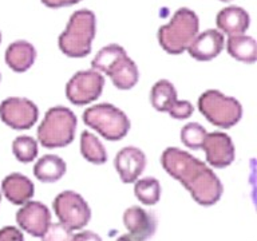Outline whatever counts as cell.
Masks as SVG:
<instances>
[{
    "label": "cell",
    "instance_id": "cell-1",
    "mask_svg": "<svg viewBox=\"0 0 257 241\" xmlns=\"http://www.w3.org/2000/svg\"><path fill=\"white\" fill-rule=\"evenodd\" d=\"M161 165L169 176L180 181L201 206H212L220 201L224 188L216 173L201 160L180 148L165 149Z\"/></svg>",
    "mask_w": 257,
    "mask_h": 241
},
{
    "label": "cell",
    "instance_id": "cell-2",
    "mask_svg": "<svg viewBox=\"0 0 257 241\" xmlns=\"http://www.w3.org/2000/svg\"><path fill=\"white\" fill-rule=\"evenodd\" d=\"M91 68L107 75L118 90H130L140 80V70L122 46H104L96 52Z\"/></svg>",
    "mask_w": 257,
    "mask_h": 241
},
{
    "label": "cell",
    "instance_id": "cell-3",
    "mask_svg": "<svg viewBox=\"0 0 257 241\" xmlns=\"http://www.w3.org/2000/svg\"><path fill=\"white\" fill-rule=\"evenodd\" d=\"M96 35V18L90 10L71 14L67 26L58 38L59 50L68 58H84L91 52Z\"/></svg>",
    "mask_w": 257,
    "mask_h": 241
},
{
    "label": "cell",
    "instance_id": "cell-4",
    "mask_svg": "<svg viewBox=\"0 0 257 241\" xmlns=\"http://www.w3.org/2000/svg\"><path fill=\"white\" fill-rule=\"evenodd\" d=\"M200 32V19L193 10L178 8L168 24L158 28L157 39L165 52L180 55L188 50L193 39Z\"/></svg>",
    "mask_w": 257,
    "mask_h": 241
},
{
    "label": "cell",
    "instance_id": "cell-5",
    "mask_svg": "<svg viewBox=\"0 0 257 241\" xmlns=\"http://www.w3.org/2000/svg\"><path fill=\"white\" fill-rule=\"evenodd\" d=\"M76 125L75 114L68 107L55 106L48 108L36 132L38 141L47 149L66 148L75 138Z\"/></svg>",
    "mask_w": 257,
    "mask_h": 241
},
{
    "label": "cell",
    "instance_id": "cell-6",
    "mask_svg": "<svg viewBox=\"0 0 257 241\" xmlns=\"http://www.w3.org/2000/svg\"><path fill=\"white\" fill-rule=\"evenodd\" d=\"M82 118L86 126L111 142L123 140L132 126L124 111L111 103H98L87 107Z\"/></svg>",
    "mask_w": 257,
    "mask_h": 241
},
{
    "label": "cell",
    "instance_id": "cell-7",
    "mask_svg": "<svg viewBox=\"0 0 257 241\" xmlns=\"http://www.w3.org/2000/svg\"><path fill=\"white\" fill-rule=\"evenodd\" d=\"M198 110L208 122L220 129H230L240 122L242 106L236 98L218 90H206L198 98Z\"/></svg>",
    "mask_w": 257,
    "mask_h": 241
},
{
    "label": "cell",
    "instance_id": "cell-8",
    "mask_svg": "<svg viewBox=\"0 0 257 241\" xmlns=\"http://www.w3.org/2000/svg\"><path fill=\"white\" fill-rule=\"evenodd\" d=\"M52 208L55 216L70 230H80L91 218V209L87 201L74 190H64L54 198Z\"/></svg>",
    "mask_w": 257,
    "mask_h": 241
},
{
    "label": "cell",
    "instance_id": "cell-9",
    "mask_svg": "<svg viewBox=\"0 0 257 241\" xmlns=\"http://www.w3.org/2000/svg\"><path fill=\"white\" fill-rule=\"evenodd\" d=\"M104 87V78L94 68L75 72L66 84V96L75 106H86L100 96Z\"/></svg>",
    "mask_w": 257,
    "mask_h": 241
},
{
    "label": "cell",
    "instance_id": "cell-10",
    "mask_svg": "<svg viewBox=\"0 0 257 241\" xmlns=\"http://www.w3.org/2000/svg\"><path fill=\"white\" fill-rule=\"evenodd\" d=\"M39 118V108L23 96H10L0 103V119L14 130H28Z\"/></svg>",
    "mask_w": 257,
    "mask_h": 241
},
{
    "label": "cell",
    "instance_id": "cell-11",
    "mask_svg": "<svg viewBox=\"0 0 257 241\" xmlns=\"http://www.w3.org/2000/svg\"><path fill=\"white\" fill-rule=\"evenodd\" d=\"M201 149H204L206 162L212 168L224 169L232 165L236 158V149L232 138L222 132L208 133Z\"/></svg>",
    "mask_w": 257,
    "mask_h": 241
},
{
    "label": "cell",
    "instance_id": "cell-12",
    "mask_svg": "<svg viewBox=\"0 0 257 241\" xmlns=\"http://www.w3.org/2000/svg\"><path fill=\"white\" fill-rule=\"evenodd\" d=\"M16 222L24 232L42 238L51 224V213L39 201H27L16 212Z\"/></svg>",
    "mask_w": 257,
    "mask_h": 241
},
{
    "label": "cell",
    "instance_id": "cell-13",
    "mask_svg": "<svg viewBox=\"0 0 257 241\" xmlns=\"http://www.w3.org/2000/svg\"><path fill=\"white\" fill-rule=\"evenodd\" d=\"M114 168L123 184H133L146 168V156L140 148L124 146L116 153Z\"/></svg>",
    "mask_w": 257,
    "mask_h": 241
},
{
    "label": "cell",
    "instance_id": "cell-14",
    "mask_svg": "<svg viewBox=\"0 0 257 241\" xmlns=\"http://www.w3.org/2000/svg\"><path fill=\"white\" fill-rule=\"evenodd\" d=\"M225 38L218 30L209 28L202 32H198L193 39L186 51L193 59L200 62H209L220 55L224 50Z\"/></svg>",
    "mask_w": 257,
    "mask_h": 241
},
{
    "label": "cell",
    "instance_id": "cell-15",
    "mask_svg": "<svg viewBox=\"0 0 257 241\" xmlns=\"http://www.w3.org/2000/svg\"><path fill=\"white\" fill-rule=\"evenodd\" d=\"M123 225L127 232L138 241H146L154 236L157 230V218L153 213L141 206H130L123 213Z\"/></svg>",
    "mask_w": 257,
    "mask_h": 241
},
{
    "label": "cell",
    "instance_id": "cell-16",
    "mask_svg": "<svg viewBox=\"0 0 257 241\" xmlns=\"http://www.w3.org/2000/svg\"><path fill=\"white\" fill-rule=\"evenodd\" d=\"M216 26L222 35H241L246 32L250 26V16L242 7L229 6L218 11L216 16Z\"/></svg>",
    "mask_w": 257,
    "mask_h": 241
},
{
    "label": "cell",
    "instance_id": "cell-17",
    "mask_svg": "<svg viewBox=\"0 0 257 241\" xmlns=\"http://www.w3.org/2000/svg\"><path fill=\"white\" fill-rule=\"evenodd\" d=\"M2 193L11 204L22 205L30 201L35 193L32 181L20 173H11L2 181Z\"/></svg>",
    "mask_w": 257,
    "mask_h": 241
},
{
    "label": "cell",
    "instance_id": "cell-18",
    "mask_svg": "<svg viewBox=\"0 0 257 241\" xmlns=\"http://www.w3.org/2000/svg\"><path fill=\"white\" fill-rule=\"evenodd\" d=\"M36 50L27 40H15L6 50L4 60L8 67L15 72H26L34 66Z\"/></svg>",
    "mask_w": 257,
    "mask_h": 241
},
{
    "label": "cell",
    "instance_id": "cell-19",
    "mask_svg": "<svg viewBox=\"0 0 257 241\" xmlns=\"http://www.w3.org/2000/svg\"><path fill=\"white\" fill-rule=\"evenodd\" d=\"M181 100L177 98V90L174 84L168 79L157 80L150 90V103L154 110L160 112L172 114Z\"/></svg>",
    "mask_w": 257,
    "mask_h": 241
},
{
    "label": "cell",
    "instance_id": "cell-20",
    "mask_svg": "<svg viewBox=\"0 0 257 241\" xmlns=\"http://www.w3.org/2000/svg\"><path fill=\"white\" fill-rule=\"evenodd\" d=\"M66 170H67V165L59 156L46 154L36 161L34 166V176L42 182L52 184L59 181L66 174Z\"/></svg>",
    "mask_w": 257,
    "mask_h": 241
},
{
    "label": "cell",
    "instance_id": "cell-21",
    "mask_svg": "<svg viewBox=\"0 0 257 241\" xmlns=\"http://www.w3.org/2000/svg\"><path fill=\"white\" fill-rule=\"evenodd\" d=\"M226 51L233 59L242 63L252 64L257 60V43L254 38L245 35L228 36L226 40Z\"/></svg>",
    "mask_w": 257,
    "mask_h": 241
},
{
    "label": "cell",
    "instance_id": "cell-22",
    "mask_svg": "<svg viewBox=\"0 0 257 241\" xmlns=\"http://www.w3.org/2000/svg\"><path fill=\"white\" fill-rule=\"evenodd\" d=\"M80 154L90 164L103 165L107 161V152L95 134L84 130L80 134Z\"/></svg>",
    "mask_w": 257,
    "mask_h": 241
},
{
    "label": "cell",
    "instance_id": "cell-23",
    "mask_svg": "<svg viewBox=\"0 0 257 241\" xmlns=\"http://www.w3.org/2000/svg\"><path fill=\"white\" fill-rule=\"evenodd\" d=\"M161 192L162 189H161L160 181L154 177H145V178L137 180L134 185V194L137 200L140 201L141 204L148 205V206H153L160 201Z\"/></svg>",
    "mask_w": 257,
    "mask_h": 241
},
{
    "label": "cell",
    "instance_id": "cell-24",
    "mask_svg": "<svg viewBox=\"0 0 257 241\" xmlns=\"http://www.w3.org/2000/svg\"><path fill=\"white\" fill-rule=\"evenodd\" d=\"M38 152V141L30 136L16 137L12 142V153L22 164H30L35 161Z\"/></svg>",
    "mask_w": 257,
    "mask_h": 241
},
{
    "label": "cell",
    "instance_id": "cell-25",
    "mask_svg": "<svg viewBox=\"0 0 257 241\" xmlns=\"http://www.w3.org/2000/svg\"><path fill=\"white\" fill-rule=\"evenodd\" d=\"M206 134H208V132L205 130L202 125L197 124V122H190V124H186L184 128L181 129L180 138L181 142L188 149L198 150L204 144Z\"/></svg>",
    "mask_w": 257,
    "mask_h": 241
},
{
    "label": "cell",
    "instance_id": "cell-26",
    "mask_svg": "<svg viewBox=\"0 0 257 241\" xmlns=\"http://www.w3.org/2000/svg\"><path fill=\"white\" fill-rule=\"evenodd\" d=\"M72 230L66 228L60 222L50 224L48 229L42 237V241H71Z\"/></svg>",
    "mask_w": 257,
    "mask_h": 241
},
{
    "label": "cell",
    "instance_id": "cell-27",
    "mask_svg": "<svg viewBox=\"0 0 257 241\" xmlns=\"http://www.w3.org/2000/svg\"><path fill=\"white\" fill-rule=\"evenodd\" d=\"M0 241H24V236L20 229L10 225L0 229Z\"/></svg>",
    "mask_w": 257,
    "mask_h": 241
},
{
    "label": "cell",
    "instance_id": "cell-28",
    "mask_svg": "<svg viewBox=\"0 0 257 241\" xmlns=\"http://www.w3.org/2000/svg\"><path fill=\"white\" fill-rule=\"evenodd\" d=\"M40 2L48 8H63L75 6V4L80 3L82 0H40Z\"/></svg>",
    "mask_w": 257,
    "mask_h": 241
},
{
    "label": "cell",
    "instance_id": "cell-29",
    "mask_svg": "<svg viewBox=\"0 0 257 241\" xmlns=\"http://www.w3.org/2000/svg\"><path fill=\"white\" fill-rule=\"evenodd\" d=\"M71 241H102L98 233L92 230H82V232L72 234Z\"/></svg>",
    "mask_w": 257,
    "mask_h": 241
},
{
    "label": "cell",
    "instance_id": "cell-30",
    "mask_svg": "<svg viewBox=\"0 0 257 241\" xmlns=\"http://www.w3.org/2000/svg\"><path fill=\"white\" fill-rule=\"evenodd\" d=\"M115 241H138L134 236H132L130 233H126V234H122L116 238Z\"/></svg>",
    "mask_w": 257,
    "mask_h": 241
},
{
    "label": "cell",
    "instance_id": "cell-31",
    "mask_svg": "<svg viewBox=\"0 0 257 241\" xmlns=\"http://www.w3.org/2000/svg\"><path fill=\"white\" fill-rule=\"evenodd\" d=\"M222 3H229V2H233V0H220Z\"/></svg>",
    "mask_w": 257,
    "mask_h": 241
},
{
    "label": "cell",
    "instance_id": "cell-32",
    "mask_svg": "<svg viewBox=\"0 0 257 241\" xmlns=\"http://www.w3.org/2000/svg\"><path fill=\"white\" fill-rule=\"evenodd\" d=\"M0 43H2V31H0Z\"/></svg>",
    "mask_w": 257,
    "mask_h": 241
},
{
    "label": "cell",
    "instance_id": "cell-33",
    "mask_svg": "<svg viewBox=\"0 0 257 241\" xmlns=\"http://www.w3.org/2000/svg\"><path fill=\"white\" fill-rule=\"evenodd\" d=\"M0 202H2V193H0Z\"/></svg>",
    "mask_w": 257,
    "mask_h": 241
},
{
    "label": "cell",
    "instance_id": "cell-34",
    "mask_svg": "<svg viewBox=\"0 0 257 241\" xmlns=\"http://www.w3.org/2000/svg\"><path fill=\"white\" fill-rule=\"evenodd\" d=\"M0 80H2V75H0Z\"/></svg>",
    "mask_w": 257,
    "mask_h": 241
}]
</instances>
